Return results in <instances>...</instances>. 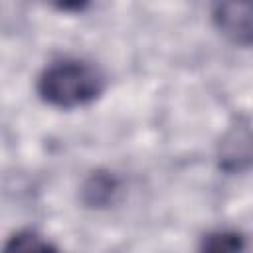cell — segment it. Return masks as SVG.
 Listing matches in <instances>:
<instances>
[{
  "label": "cell",
  "mask_w": 253,
  "mask_h": 253,
  "mask_svg": "<svg viewBox=\"0 0 253 253\" xmlns=\"http://www.w3.org/2000/svg\"><path fill=\"white\" fill-rule=\"evenodd\" d=\"M251 158V130L247 119H237L229 128L219 148V166L227 172H241L249 166Z\"/></svg>",
  "instance_id": "cell-2"
},
{
  "label": "cell",
  "mask_w": 253,
  "mask_h": 253,
  "mask_svg": "<svg viewBox=\"0 0 253 253\" xmlns=\"http://www.w3.org/2000/svg\"><path fill=\"white\" fill-rule=\"evenodd\" d=\"M0 253H59V249L38 231L22 229L4 241Z\"/></svg>",
  "instance_id": "cell-6"
},
{
  "label": "cell",
  "mask_w": 253,
  "mask_h": 253,
  "mask_svg": "<svg viewBox=\"0 0 253 253\" xmlns=\"http://www.w3.org/2000/svg\"><path fill=\"white\" fill-rule=\"evenodd\" d=\"M119 190V182L111 172H93L83 184V202L91 208H103L113 202Z\"/></svg>",
  "instance_id": "cell-4"
},
{
  "label": "cell",
  "mask_w": 253,
  "mask_h": 253,
  "mask_svg": "<svg viewBox=\"0 0 253 253\" xmlns=\"http://www.w3.org/2000/svg\"><path fill=\"white\" fill-rule=\"evenodd\" d=\"M107 79L103 71L75 57H65L49 63L38 75L36 91L40 99L57 109H77L93 103L103 95Z\"/></svg>",
  "instance_id": "cell-1"
},
{
  "label": "cell",
  "mask_w": 253,
  "mask_h": 253,
  "mask_svg": "<svg viewBox=\"0 0 253 253\" xmlns=\"http://www.w3.org/2000/svg\"><path fill=\"white\" fill-rule=\"evenodd\" d=\"M198 253H245V237L237 229H213L202 237Z\"/></svg>",
  "instance_id": "cell-5"
},
{
  "label": "cell",
  "mask_w": 253,
  "mask_h": 253,
  "mask_svg": "<svg viewBox=\"0 0 253 253\" xmlns=\"http://www.w3.org/2000/svg\"><path fill=\"white\" fill-rule=\"evenodd\" d=\"M213 22L217 30L233 43L247 47L251 43V6L249 4H217L213 8Z\"/></svg>",
  "instance_id": "cell-3"
}]
</instances>
